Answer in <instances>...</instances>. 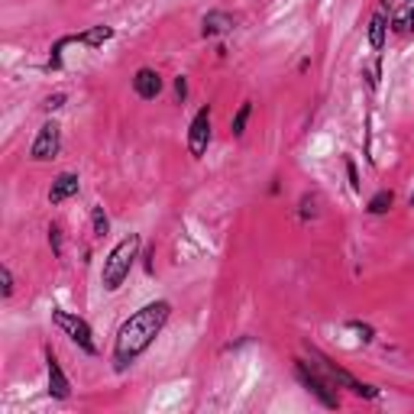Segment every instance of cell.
Instances as JSON below:
<instances>
[{
  "mask_svg": "<svg viewBox=\"0 0 414 414\" xmlns=\"http://www.w3.org/2000/svg\"><path fill=\"white\" fill-rule=\"evenodd\" d=\"M169 317H172V304L162 301V298H159V301L143 304L140 311H133L127 321L120 324L117 337H113V356H110L113 369L127 372L130 366H133L136 359H140L143 353L155 343V337L165 330Z\"/></svg>",
  "mask_w": 414,
  "mask_h": 414,
  "instance_id": "1",
  "label": "cell"
},
{
  "mask_svg": "<svg viewBox=\"0 0 414 414\" xmlns=\"http://www.w3.org/2000/svg\"><path fill=\"white\" fill-rule=\"evenodd\" d=\"M140 246H143L140 233H127V237L107 253L104 269H100V285H104L107 291H120V288H123V281L130 279L133 262L140 259Z\"/></svg>",
  "mask_w": 414,
  "mask_h": 414,
  "instance_id": "2",
  "label": "cell"
},
{
  "mask_svg": "<svg viewBox=\"0 0 414 414\" xmlns=\"http://www.w3.org/2000/svg\"><path fill=\"white\" fill-rule=\"evenodd\" d=\"M308 356L314 359V366H317V369H321L324 376H327V379L333 382L337 388H350V392L356 395V398H366V401H376V398L382 395L376 385H366V382H359L356 376H350V372H346L343 366H337L333 359L324 356V353L317 350V346H311V343H308Z\"/></svg>",
  "mask_w": 414,
  "mask_h": 414,
  "instance_id": "3",
  "label": "cell"
},
{
  "mask_svg": "<svg viewBox=\"0 0 414 414\" xmlns=\"http://www.w3.org/2000/svg\"><path fill=\"white\" fill-rule=\"evenodd\" d=\"M295 379L301 382V385L308 388V392L314 395V398L321 401L324 408H330V411H333V408H340L337 385H333V382H330L314 363H308V359L298 356V359H295Z\"/></svg>",
  "mask_w": 414,
  "mask_h": 414,
  "instance_id": "4",
  "label": "cell"
},
{
  "mask_svg": "<svg viewBox=\"0 0 414 414\" xmlns=\"http://www.w3.org/2000/svg\"><path fill=\"white\" fill-rule=\"evenodd\" d=\"M52 324H56V327L62 330L65 337H68L81 353H88V356H98L94 330H91V324H88L85 317L71 314V311H65V308H52Z\"/></svg>",
  "mask_w": 414,
  "mask_h": 414,
  "instance_id": "5",
  "label": "cell"
},
{
  "mask_svg": "<svg viewBox=\"0 0 414 414\" xmlns=\"http://www.w3.org/2000/svg\"><path fill=\"white\" fill-rule=\"evenodd\" d=\"M62 152V127L56 120H46L39 133H36L33 146H29V159L33 162H52L56 155Z\"/></svg>",
  "mask_w": 414,
  "mask_h": 414,
  "instance_id": "6",
  "label": "cell"
},
{
  "mask_svg": "<svg viewBox=\"0 0 414 414\" xmlns=\"http://www.w3.org/2000/svg\"><path fill=\"white\" fill-rule=\"evenodd\" d=\"M207 146H211V104H204L201 110L195 113L188 127V155L191 159H204L207 155Z\"/></svg>",
  "mask_w": 414,
  "mask_h": 414,
  "instance_id": "7",
  "label": "cell"
},
{
  "mask_svg": "<svg viewBox=\"0 0 414 414\" xmlns=\"http://www.w3.org/2000/svg\"><path fill=\"white\" fill-rule=\"evenodd\" d=\"M46 379H49V398L65 401L71 395V382H68V376H65V369H62V363H58L52 346H46Z\"/></svg>",
  "mask_w": 414,
  "mask_h": 414,
  "instance_id": "8",
  "label": "cell"
},
{
  "mask_svg": "<svg viewBox=\"0 0 414 414\" xmlns=\"http://www.w3.org/2000/svg\"><path fill=\"white\" fill-rule=\"evenodd\" d=\"M237 23H239V16L227 14V10H211V14H204V20H201V36L204 39H217V36L233 33Z\"/></svg>",
  "mask_w": 414,
  "mask_h": 414,
  "instance_id": "9",
  "label": "cell"
},
{
  "mask_svg": "<svg viewBox=\"0 0 414 414\" xmlns=\"http://www.w3.org/2000/svg\"><path fill=\"white\" fill-rule=\"evenodd\" d=\"M388 29H392V16H388L385 4H382V7L369 16V29H366V39H369L372 52H382V49H385V43H388Z\"/></svg>",
  "mask_w": 414,
  "mask_h": 414,
  "instance_id": "10",
  "label": "cell"
},
{
  "mask_svg": "<svg viewBox=\"0 0 414 414\" xmlns=\"http://www.w3.org/2000/svg\"><path fill=\"white\" fill-rule=\"evenodd\" d=\"M110 39H113V26H107V23L85 29V33L62 36V43H65V46H85V49H100V46L110 43Z\"/></svg>",
  "mask_w": 414,
  "mask_h": 414,
  "instance_id": "11",
  "label": "cell"
},
{
  "mask_svg": "<svg viewBox=\"0 0 414 414\" xmlns=\"http://www.w3.org/2000/svg\"><path fill=\"white\" fill-rule=\"evenodd\" d=\"M133 91L143 100H155L162 94V75L155 68H140L133 75Z\"/></svg>",
  "mask_w": 414,
  "mask_h": 414,
  "instance_id": "12",
  "label": "cell"
},
{
  "mask_svg": "<svg viewBox=\"0 0 414 414\" xmlns=\"http://www.w3.org/2000/svg\"><path fill=\"white\" fill-rule=\"evenodd\" d=\"M81 191V178L75 172H62V175L52 178V188H49V204H62L68 197H75Z\"/></svg>",
  "mask_w": 414,
  "mask_h": 414,
  "instance_id": "13",
  "label": "cell"
},
{
  "mask_svg": "<svg viewBox=\"0 0 414 414\" xmlns=\"http://www.w3.org/2000/svg\"><path fill=\"white\" fill-rule=\"evenodd\" d=\"M392 204H395V191L382 188V191H376V195L369 197V204H366V211H369L372 217H382V214H388V211H392Z\"/></svg>",
  "mask_w": 414,
  "mask_h": 414,
  "instance_id": "14",
  "label": "cell"
},
{
  "mask_svg": "<svg viewBox=\"0 0 414 414\" xmlns=\"http://www.w3.org/2000/svg\"><path fill=\"white\" fill-rule=\"evenodd\" d=\"M392 29L398 36H411L414 33V4H405L401 14H392Z\"/></svg>",
  "mask_w": 414,
  "mask_h": 414,
  "instance_id": "15",
  "label": "cell"
},
{
  "mask_svg": "<svg viewBox=\"0 0 414 414\" xmlns=\"http://www.w3.org/2000/svg\"><path fill=\"white\" fill-rule=\"evenodd\" d=\"M249 117H253V100H243V104H239V110L233 113V120H230V133L237 136V140L246 133V123H249Z\"/></svg>",
  "mask_w": 414,
  "mask_h": 414,
  "instance_id": "16",
  "label": "cell"
},
{
  "mask_svg": "<svg viewBox=\"0 0 414 414\" xmlns=\"http://www.w3.org/2000/svg\"><path fill=\"white\" fill-rule=\"evenodd\" d=\"M91 227H94V237H107V233H110V220H107V214H104L100 204L91 207Z\"/></svg>",
  "mask_w": 414,
  "mask_h": 414,
  "instance_id": "17",
  "label": "cell"
},
{
  "mask_svg": "<svg viewBox=\"0 0 414 414\" xmlns=\"http://www.w3.org/2000/svg\"><path fill=\"white\" fill-rule=\"evenodd\" d=\"M346 327H350L363 343H372V340H376V330H372V324H366V321H356V317H353V321H346Z\"/></svg>",
  "mask_w": 414,
  "mask_h": 414,
  "instance_id": "18",
  "label": "cell"
},
{
  "mask_svg": "<svg viewBox=\"0 0 414 414\" xmlns=\"http://www.w3.org/2000/svg\"><path fill=\"white\" fill-rule=\"evenodd\" d=\"M379 75H382V58H376L372 65H363V78H366V85H369V91L379 88Z\"/></svg>",
  "mask_w": 414,
  "mask_h": 414,
  "instance_id": "19",
  "label": "cell"
},
{
  "mask_svg": "<svg viewBox=\"0 0 414 414\" xmlns=\"http://www.w3.org/2000/svg\"><path fill=\"white\" fill-rule=\"evenodd\" d=\"M343 169H346V178H350V188L359 195V191H363V182H359V169H356V162H353L350 155L343 159Z\"/></svg>",
  "mask_w": 414,
  "mask_h": 414,
  "instance_id": "20",
  "label": "cell"
},
{
  "mask_svg": "<svg viewBox=\"0 0 414 414\" xmlns=\"http://www.w3.org/2000/svg\"><path fill=\"white\" fill-rule=\"evenodd\" d=\"M298 214H301V220H314L317 217V197L314 195H304L301 197V211H298Z\"/></svg>",
  "mask_w": 414,
  "mask_h": 414,
  "instance_id": "21",
  "label": "cell"
},
{
  "mask_svg": "<svg viewBox=\"0 0 414 414\" xmlns=\"http://www.w3.org/2000/svg\"><path fill=\"white\" fill-rule=\"evenodd\" d=\"M49 246H52V256H62V227L58 224H49Z\"/></svg>",
  "mask_w": 414,
  "mask_h": 414,
  "instance_id": "22",
  "label": "cell"
},
{
  "mask_svg": "<svg viewBox=\"0 0 414 414\" xmlns=\"http://www.w3.org/2000/svg\"><path fill=\"white\" fill-rule=\"evenodd\" d=\"M0 281H4V298H14V272H10V266H0Z\"/></svg>",
  "mask_w": 414,
  "mask_h": 414,
  "instance_id": "23",
  "label": "cell"
},
{
  "mask_svg": "<svg viewBox=\"0 0 414 414\" xmlns=\"http://www.w3.org/2000/svg\"><path fill=\"white\" fill-rule=\"evenodd\" d=\"M65 100H68V94H65V91H58V94H49V98H46V104H43V110H46V113L58 110V107H65Z\"/></svg>",
  "mask_w": 414,
  "mask_h": 414,
  "instance_id": "24",
  "label": "cell"
},
{
  "mask_svg": "<svg viewBox=\"0 0 414 414\" xmlns=\"http://www.w3.org/2000/svg\"><path fill=\"white\" fill-rule=\"evenodd\" d=\"M175 100H178V104H185V100H188V78H185V75L175 78Z\"/></svg>",
  "mask_w": 414,
  "mask_h": 414,
  "instance_id": "25",
  "label": "cell"
},
{
  "mask_svg": "<svg viewBox=\"0 0 414 414\" xmlns=\"http://www.w3.org/2000/svg\"><path fill=\"white\" fill-rule=\"evenodd\" d=\"M366 162H369V165L376 162L372 159V113L366 117Z\"/></svg>",
  "mask_w": 414,
  "mask_h": 414,
  "instance_id": "26",
  "label": "cell"
},
{
  "mask_svg": "<svg viewBox=\"0 0 414 414\" xmlns=\"http://www.w3.org/2000/svg\"><path fill=\"white\" fill-rule=\"evenodd\" d=\"M152 259H155V246H149V249H146V256H143V262H146V272H149V275H152V272H155Z\"/></svg>",
  "mask_w": 414,
  "mask_h": 414,
  "instance_id": "27",
  "label": "cell"
},
{
  "mask_svg": "<svg viewBox=\"0 0 414 414\" xmlns=\"http://www.w3.org/2000/svg\"><path fill=\"white\" fill-rule=\"evenodd\" d=\"M253 343V337H243V340H237V343H230V346H224L227 353H233V350H243V346H249Z\"/></svg>",
  "mask_w": 414,
  "mask_h": 414,
  "instance_id": "28",
  "label": "cell"
},
{
  "mask_svg": "<svg viewBox=\"0 0 414 414\" xmlns=\"http://www.w3.org/2000/svg\"><path fill=\"white\" fill-rule=\"evenodd\" d=\"M408 204H411V207H414V191H411V197H408Z\"/></svg>",
  "mask_w": 414,
  "mask_h": 414,
  "instance_id": "29",
  "label": "cell"
},
{
  "mask_svg": "<svg viewBox=\"0 0 414 414\" xmlns=\"http://www.w3.org/2000/svg\"><path fill=\"white\" fill-rule=\"evenodd\" d=\"M405 4H414V0H405Z\"/></svg>",
  "mask_w": 414,
  "mask_h": 414,
  "instance_id": "30",
  "label": "cell"
}]
</instances>
